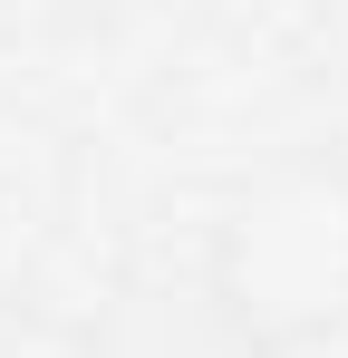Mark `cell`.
I'll use <instances>...</instances> for the list:
<instances>
[{
  "label": "cell",
  "mask_w": 348,
  "mask_h": 358,
  "mask_svg": "<svg viewBox=\"0 0 348 358\" xmlns=\"http://www.w3.org/2000/svg\"><path fill=\"white\" fill-rule=\"evenodd\" d=\"M203 300L242 349L290 358L348 329V155L300 145L242 175L203 242Z\"/></svg>",
  "instance_id": "1"
}]
</instances>
